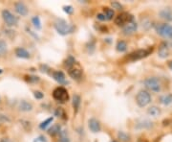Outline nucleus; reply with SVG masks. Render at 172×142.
Masks as SVG:
<instances>
[{
	"mask_svg": "<svg viewBox=\"0 0 172 142\" xmlns=\"http://www.w3.org/2000/svg\"><path fill=\"white\" fill-rule=\"evenodd\" d=\"M53 120H54V117H50V118L46 119L45 121H43V122L41 123V124L39 125V128H40L41 130H45V129H46L49 125L52 124Z\"/></svg>",
	"mask_w": 172,
	"mask_h": 142,
	"instance_id": "nucleus-25",
	"label": "nucleus"
},
{
	"mask_svg": "<svg viewBox=\"0 0 172 142\" xmlns=\"http://www.w3.org/2000/svg\"><path fill=\"white\" fill-rule=\"evenodd\" d=\"M60 134V142H70L69 137H67V132L66 131H61L59 133Z\"/></svg>",
	"mask_w": 172,
	"mask_h": 142,
	"instance_id": "nucleus-27",
	"label": "nucleus"
},
{
	"mask_svg": "<svg viewBox=\"0 0 172 142\" xmlns=\"http://www.w3.org/2000/svg\"><path fill=\"white\" fill-rule=\"evenodd\" d=\"M79 105H81V96L78 95V94L74 95V97H73V108H74V109H75L76 113L78 110Z\"/></svg>",
	"mask_w": 172,
	"mask_h": 142,
	"instance_id": "nucleus-19",
	"label": "nucleus"
},
{
	"mask_svg": "<svg viewBox=\"0 0 172 142\" xmlns=\"http://www.w3.org/2000/svg\"><path fill=\"white\" fill-rule=\"evenodd\" d=\"M34 95H35V98H36V99H42L43 98V93H41L40 91H35Z\"/></svg>",
	"mask_w": 172,
	"mask_h": 142,
	"instance_id": "nucleus-34",
	"label": "nucleus"
},
{
	"mask_svg": "<svg viewBox=\"0 0 172 142\" xmlns=\"http://www.w3.org/2000/svg\"><path fill=\"white\" fill-rule=\"evenodd\" d=\"M137 29H138V24H137V22L132 21V22H130L129 24H127V25H125V26L124 27V30H122V32H124V35H132V34H134L135 32H136Z\"/></svg>",
	"mask_w": 172,
	"mask_h": 142,
	"instance_id": "nucleus-11",
	"label": "nucleus"
},
{
	"mask_svg": "<svg viewBox=\"0 0 172 142\" xmlns=\"http://www.w3.org/2000/svg\"><path fill=\"white\" fill-rule=\"evenodd\" d=\"M53 78L56 80V81L61 85H66L68 84V82L66 81L65 75L62 71H54L53 72Z\"/></svg>",
	"mask_w": 172,
	"mask_h": 142,
	"instance_id": "nucleus-13",
	"label": "nucleus"
},
{
	"mask_svg": "<svg viewBox=\"0 0 172 142\" xmlns=\"http://www.w3.org/2000/svg\"><path fill=\"white\" fill-rule=\"evenodd\" d=\"M2 142H10V141H9V139H3Z\"/></svg>",
	"mask_w": 172,
	"mask_h": 142,
	"instance_id": "nucleus-39",
	"label": "nucleus"
},
{
	"mask_svg": "<svg viewBox=\"0 0 172 142\" xmlns=\"http://www.w3.org/2000/svg\"><path fill=\"white\" fill-rule=\"evenodd\" d=\"M151 126H152V123H151L150 121L145 120V121H143V122L139 123L138 126H137V128H149V127H151Z\"/></svg>",
	"mask_w": 172,
	"mask_h": 142,
	"instance_id": "nucleus-29",
	"label": "nucleus"
},
{
	"mask_svg": "<svg viewBox=\"0 0 172 142\" xmlns=\"http://www.w3.org/2000/svg\"><path fill=\"white\" fill-rule=\"evenodd\" d=\"M62 114H64V112L62 110V109H58L57 112H56V115L60 116V115H62Z\"/></svg>",
	"mask_w": 172,
	"mask_h": 142,
	"instance_id": "nucleus-37",
	"label": "nucleus"
},
{
	"mask_svg": "<svg viewBox=\"0 0 172 142\" xmlns=\"http://www.w3.org/2000/svg\"><path fill=\"white\" fill-rule=\"evenodd\" d=\"M103 15L105 16L106 20H110V19H112L113 16H114V11H113L112 9L105 8V9H104V13H103Z\"/></svg>",
	"mask_w": 172,
	"mask_h": 142,
	"instance_id": "nucleus-24",
	"label": "nucleus"
},
{
	"mask_svg": "<svg viewBox=\"0 0 172 142\" xmlns=\"http://www.w3.org/2000/svg\"><path fill=\"white\" fill-rule=\"evenodd\" d=\"M15 55L18 58L21 59H29L30 58V53L22 47H18L15 49Z\"/></svg>",
	"mask_w": 172,
	"mask_h": 142,
	"instance_id": "nucleus-15",
	"label": "nucleus"
},
{
	"mask_svg": "<svg viewBox=\"0 0 172 142\" xmlns=\"http://www.w3.org/2000/svg\"><path fill=\"white\" fill-rule=\"evenodd\" d=\"M55 28H56L58 34L62 35V36L71 34L74 31V29H75L73 25L67 23L64 19H58L56 22H55Z\"/></svg>",
	"mask_w": 172,
	"mask_h": 142,
	"instance_id": "nucleus-1",
	"label": "nucleus"
},
{
	"mask_svg": "<svg viewBox=\"0 0 172 142\" xmlns=\"http://www.w3.org/2000/svg\"><path fill=\"white\" fill-rule=\"evenodd\" d=\"M53 97L56 100L60 101V102H66L69 99V95H68V91H67L64 88L60 86V88H57L53 92Z\"/></svg>",
	"mask_w": 172,
	"mask_h": 142,
	"instance_id": "nucleus-4",
	"label": "nucleus"
},
{
	"mask_svg": "<svg viewBox=\"0 0 172 142\" xmlns=\"http://www.w3.org/2000/svg\"><path fill=\"white\" fill-rule=\"evenodd\" d=\"M69 75L73 78V79H79L81 78V75H82V69L81 68V66L78 64H74L72 67L69 68Z\"/></svg>",
	"mask_w": 172,
	"mask_h": 142,
	"instance_id": "nucleus-9",
	"label": "nucleus"
},
{
	"mask_svg": "<svg viewBox=\"0 0 172 142\" xmlns=\"http://www.w3.org/2000/svg\"><path fill=\"white\" fill-rule=\"evenodd\" d=\"M76 64V61H75V59H74L72 56H69L68 57V59L66 60V63H65V64H66V66H68V68H70V67H72L74 64Z\"/></svg>",
	"mask_w": 172,
	"mask_h": 142,
	"instance_id": "nucleus-30",
	"label": "nucleus"
},
{
	"mask_svg": "<svg viewBox=\"0 0 172 142\" xmlns=\"http://www.w3.org/2000/svg\"><path fill=\"white\" fill-rule=\"evenodd\" d=\"M132 21H133V16H131L128 13H121L115 19V23L119 26L127 25V24H129Z\"/></svg>",
	"mask_w": 172,
	"mask_h": 142,
	"instance_id": "nucleus-6",
	"label": "nucleus"
},
{
	"mask_svg": "<svg viewBox=\"0 0 172 142\" xmlns=\"http://www.w3.org/2000/svg\"><path fill=\"white\" fill-rule=\"evenodd\" d=\"M6 122H10V119L6 115L0 114V123H6Z\"/></svg>",
	"mask_w": 172,
	"mask_h": 142,
	"instance_id": "nucleus-33",
	"label": "nucleus"
},
{
	"mask_svg": "<svg viewBox=\"0 0 172 142\" xmlns=\"http://www.w3.org/2000/svg\"><path fill=\"white\" fill-rule=\"evenodd\" d=\"M2 17H3L4 21L6 22V24H7L8 26H15V25H16L17 22H18L17 17L15 16L8 10L2 11Z\"/></svg>",
	"mask_w": 172,
	"mask_h": 142,
	"instance_id": "nucleus-7",
	"label": "nucleus"
},
{
	"mask_svg": "<svg viewBox=\"0 0 172 142\" xmlns=\"http://www.w3.org/2000/svg\"><path fill=\"white\" fill-rule=\"evenodd\" d=\"M168 54H169V51H168L167 44L165 42H163L159 47V51H158L159 57L162 59H165L168 57Z\"/></svg>",
	"mask_w": 172,
	"mask_h": 142,
	"instance_id": "nucleus-14",
	"label": "nucleus"
},
{
	"mask_svg": "<svg viewBox=\"0 0 172 142\" xmlns=\"http://www.w3.org/2000/svg\"><path fill=\"white\" fill-rule=\"evenodd\" d=\"M2 73V69H0V74H1Z\"/></svg>",
	"mask_w": 172,
	"mask_h": 142,
	"instance_id": "nucleus-40",
	"label": "nucleus"
},
{
	"mask_svg": "<svg viewBox=\"0 0 172 142\" xmlns=\"http://www.w3.org/2000/svg\"><path fill=\"white\" fill-rule=\"evenodd\" d=\"M6 51H7V43L5 40H0V55L4 54Z\"/></svg>",
	"mask_w": 172,
	"mask_h": 142,
	"instance_id": "nucleus-28",
	"label": "nucleus"
},
{
	"mask_svg": "<svg viewBox=\"0 0 172 142\" xmlns=\"http://www.w3.org/2000/svg\"><path fill=\"white\" fill-rule=\"evenodd\" d=\"M160 16L167 21H172V11L169 9H164L160 12Z\"/></svg>",
	"mask_w": 172,
	"mask_h": 142,
	"instance_id": "nucleus-17",
	"label": "nucleus"
},
{
	"mask_svg": "<svg viewBox=\"0 0 172 142\" xmlns=\"http://www.w3.org/2000/svg\"><path fill=\"white\" fill-rule=\"evenodd\" d=\"M97 17H98V19H100L101 21L106 20V17H105V16H104L103 14H99V15L97 16Z\"/></svg>",
	"mask_w": 172,
	"mask_h": 142,
	"instance_id": "nucleus-36",
	"label": "nucleus"
},
{
	"mask_svg": "<svg viewBox=\"0 0 172 142\" xmlns=\"http://www.w3.org/2000/svg\"><path fill=\"white\" fill-rule=\"evenodd\" d=\"M15 12L18 14V15H20L22 16H25L28 15V8H27V6L22 3V2H16L15 4Z\"/></svg>",
	"mask_w": 172,
	"mask_h": 142,
	"instance_id": "nucleus-10",
	"label": "nucleus"
},
{
	"mask_svg": "<svg viewBox=\"0 0 172 142\" xmlns=\"http://www.w3.org/2000/svg\"><path fill=\"white\" fill-rule=\"evenodd\" d=\"M150 52H152V50H144V49H140V50H137L129 55V60H131V61L141 60L146 56H148Z\"/></svg>",
	"mask_w": 172,
	"mask_h": 142,
	"instance_id": "nucleus-8",
	"label": "nucleus"
},
{
	"mask_svg": "<svg viewBox=\"0 0 172 142\" xmlns=\"http://www.w3.org/2000/svg\"><path fill=\"white\" fill-rule=\"evenodd\" d=\"M157 32L160 36L165 39H170L172 40V25L170 24H161L157 27Z\"/></svg>",
	"mask_w": 172,
	"mask_h": 142,
	"instance_id": "nucleus-5",
	"label": "nucleus"
},
{
	"mask_svg": "<svg viewBox=\"0 0 172 142\" xmlns=\"http://www.w3.org/2000/svg\"><path fill=\"white\" fill-rule=\"evenodd\" d=\"M32 22H33V24H34V26L35 27V29L36 30H40L41 29V21H40V18H39V16H34L33 18H32Z\"/></svg>",
	"mask_w": 172,
	"mask_h": 142,
	"instance_id": "nucleus-23",
	"label": "nucleus"
},
{
	"mask_svg": "<svg viewBox=\"0 0 172 142\" xmlns=\"http://www.w3.org/2000/svg\"><path fill=\"white\" fill-rule=\"evenodd\" d=\"M168 67H169V68L172 70V61H170L169 63H168Z\"/></svg>",
	"mask_w": 172,
	"mask_h": 142,
	"instance_id": "nucleus-38",
	"label": "nucleus"
},
{
	"mask_svg": "<svg viewBox=\"0 0 172 142\" xmlns=\"http://www.w3.org/2000/svg\"><path fill=\"white\" fill-rule=\"evenodd\" d=\"M136 102L138 104V106L141 108L146 107L151 102V96L147 91L141 90L136 96Z\"/></svg>",
	"mask_w": 172,
	"mask_h": 142,
	"instance_id": "nucleus-2",
	"label": "nucleus"
},
{
	"mask_svg": "<svg viewBox=\"0 0 172 142\" xmlns=\"http://www.w3.org/2000/svg\"><path fill=\"white\" fill-rule=\"evenodd\" d=\"M147 113H148L149 115H151L153 117H157V116H159L160 114H161V110H160V109L158 107L153 106V107H150L148 109Z\"/></svg>",
	"mask_w": 172,
	"mask_h": 142,
	"instance_id": "nucleus-20",
	"label": "nucleus"
},
{
	"mask_svg": "<svg viewBox=\"0 0 172 142\" xmlns=\"http://www.w3.org/2000/svg\"><path fill=\"white\" fill-rule=\"evenodd\" d=\"M111 4H112V7H113L114 9H116V10H121V8H122V6H121V3H119V2L114 1V2H112Z\"/></svg>",
	"mask_w": 172,
	"mask_h": 142,
	"instance_id": "nucleus-32",
	"label": "nucleus"
},
{
	"mask_svg": "<svg viewBox=\"0 0 172 142\" xmlns=\"http://www.w3.org/2000/svg\"><path fill=\"white\" fill-rule=\"evenodd\" d=\"M118 137H119V139H121V141H122V142H128V141H129L128 134H126L124 132H120V133H118Z\"/></svg>",
	"mask_w": 172,
	"mask_h": 142,
	"instance_id": "nucleus-26",
	"label": "nucleus"
},
{
	"mask_svg": "<svg viewBox=\"0 0 172 142\" xmlns=\"http://www.w3.org/2000/svg\"><path fill=\"white\" fill-rule=\"evenodd\" d=\"M127 49V43L124 40H121L118 42V44H117V50L119 52H124L126 51Z\"/></svg>",
	"mask_w": 172,
	"mask_h": 142,
	"instance_id": "nucleus-22",
	"label": "nucleus"
},
{
	"mask_svg": "<svg viewBox=\"0 0 172 142\" xmlns=\"http://www.w3.org/2000/svg\"><path fill=\"white\" fill-rule=\"evenodd\" d=\"M160 101L163 105L164 106H168L172 103V94H167V95H164L160 98Z\"/></svg>",
	"mask_w": 172,
	"mask_h": 142,
	"instance_id": "nucleus-18",
	"label": "nucleus"
},
{
	"mask_svg": "<svg viewBox=\"0 0 172 142\" xmlns=\"http://www.w3.org/2000/svg\"><path fill=\"white\" fill-rule=\"evenodd\" d=\"M144 85L146 88H148L149 90L154 92H159L161 90V83H160V81L157 78L154 77L147 78L144 81Z\"/></svg>",
	"mask_w": 172,
	"mask_h": 142,
	"instance_id": "nucleus-3",
	"label": "nucleus"
},
{
	"mask_svg": "<svg viewBox=\"0 0 172 142\" xmlns=\"http://www.w3.org/2000/svg\"><path fill=\"white\" fill-rule=\"evenodd\" d=\"M28 81L31 82V83H35V82H38L39 81V78L38 77H36V76H30L29 79H28Z\"/></svg>",
	"mask_w": 172,
	"mask_h": 142,
	"instance_id": "nucleus-35",
	"label": "nucleus"
},
{
	"mask_svg": "<svg viewBox=\"0 0 172 142\" xmlns=\"http://www.w3.org/2000/svg\"><path fill=\"white\" fill-rule=\"evenodd\" d=\"M88 127L91 132L93 133H99L101 131V124L96 118H91L88 121Z\"/></svg>",
	"mask_w": 172,
	"mask_h": 142,
	"instance_id": "nucleus-12",
	"label": "nucleus"
},
{
	"mask_svg": "<svg viewBox=\"0 0 172 142\" xmlns=\"http://www.w3.org/2000/svg\"><path fill=\"white\" fill-rule=\"evenodd\" d=\"M60 129L61 128H60L59 124H55L52 128L49 129L48 133H49V134H51V135H56V134H58V133H59L61 132Z\"/></svg>",
	"mask_w": 172,
	"mask_h": 142,
	"instance_id": "nucleus-21",
	"label": "nucleus"
},
{
	"mask_svg": "<svg viewBox=\"0 0 172 142\" xmlns=\"http://www.w3.org/2000/svg\"><path fill=\"white\" fill-rule=\"evenodd\" d=\"M112 142H117V141H112Z\"/></svg>",
	"mask_w": 172,
	"mask_h": 142,
	"instance_id": "nucleus-41",
	"label": "nucleus"
},
{
	"mask_svg": "<svg viewBox=\"0 0 172 142\" xmlns=\"http://www.w3.org/2000/svg\"><path fill=\"white\" fill-rule=\"evenodd\" d=\"M63 11L65 12L67 15H71L73 12H74V9H73L72 6H64V7H63Z\"/></svg>",
	"mask_w": 172,
	"mask_h": 142,
	"instance_id": "nucleus-31",
	"label": "nucleus"
},
{
	"mask_svg": "<svg viewBox=\"0 0 172 142\" xmlns=\"http://www.w3.org/2000/svg\"><path fill=\"white\" fill-rule=\"evenodd\" d=\"M19 109L21 112H24V113H28V112H31V110L33 109V105L27 102V101H21L19 103Z\"/></svg>",
	"mask_w": 172,
	"mask_h": 142,
	"instance_id": "nucleus-16",
	"label": "nucleus"
}]
</instances>
